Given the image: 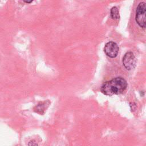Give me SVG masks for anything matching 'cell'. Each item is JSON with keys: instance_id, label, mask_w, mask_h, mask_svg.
<instances>
[{"instance_id": "obj_4", "label": "cell", "mask_w": 146, "mask_h": 146, "mask_svg": "<svg viewBox=\"0 0 146 146\" xmlns=\"http://www.w3.org/2000/svg\"><path fill=\"white\" fill-rule=\"evenodd\" d=\"M119 50V47L117 44L112 41L107 42L104 47V51L105 54L111 58H114L117 55Z\"/></svg>"}, {"instance_id": "obj_2", "label": "cell", "mask_w": 146, "mask_h": 146, "mask_svg": "<svg viewBox=\"0 0 146 146\" xmlns=\"http://www.w3.org/2000/svg\"><path fill=\"white\" fill-rule=\"evenodd\" d=\"M145 12L146 3L144 2H140L136 7L135 21L137 25L141 28H145Z\"/></svg>"}, {"instance_id": "obj_3", "label": "cell", "mask_w": 146, "mask_h": 146, "mask_svg": "<svg viewBox=\"0 0 146 146\" xmlns=\"http://www.w3.org/2000/svg\"><path fill=\"white\" fill-rule=\"evenodd\" d=\"M136 59L135 55L131 51L127 52L123 58V64L127 70H131L136 66Z\"/></svg>"}, {"instance_id": "obj_7", "label": "cell", "mask_w": 146, "mask_h": 146, "mask_svg": "<svg viewBox=\"0 0 146 146\" xmlns=\"http://www.w3.org/2000/svg\"><path fill=\"white\" fill-rule=\"evenodd\" d=\"M28 145H29V146H38L37 144H36V143L35 142V141H34V140H31V141L29 143Z\"/></svg>"}, {"instance_id": "obj_1", "label": "cell", "mask_w": 146, "mask_h": 146, "mask_svg": "<svg viewBox=\"0 0 146 146\" xmlns=\"http://www.w3.org/2000/svg\"><path fill=\"white\" fill-rule=\"evenodd\" d=\"M127 82L122 77H116L104 82L100 87V91L107 96L120 95L127 88Z\"/></svg>"}, {"instance_id": "obj_8", "label": "cell", "mask_w": 146, "mask_h": 146, "mask_svg": "<svg viewBox=\"0 0 146 146\" xmlns=\"http://www.w3.org/2000/svg\"><path fill=\"white\" fill-rule=\"evenodd\" d=\"M26 3H31L33 2V1H24Z\"/></svg>"}, {"instance_id": "obj_5", "label": "cell", "mask_w": 146, "mask_h": 146, "mask_svg": "<svg viewBox=\"0 0 146 146\" xmlns=\"http://www.w3.org/2000/svg\"><path fill=\"white\" fill-rule=\"evenodd\" d=\"M50 103L49 101H45V102H42L39 103L36 107L34 108V111L35 112H37L39 114H43L50 105Z\"/></svg>"}, {"instance_id": "obj_6", "label": "cell", "mask_w": 146, "mask_h": 146, "mask_svg": "<svg viewBox=\"0 0 146 146\" xmlns=\"http://www.w3.org/2000/svg\"><path fill=\"white\" fill-rule=\"evenodd\" d=\"M110 14L111 18L113 19H118L120 18L119 10L117 7L116 6H114L111 8L110 11Z\"/></svg>"}]
</instances>
